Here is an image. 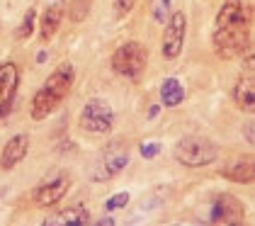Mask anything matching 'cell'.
I'll use <instances>...</instances> for the list:
<instances>
[{"label": "cell", "mask_w": 255, "mask_h": 226, "mask_svg": "<svg viewBox=\"0 0 255 226\" xmlns=\"http://www.w3.org/2000/svg\"><path fill=\"white\" fill-rule=\"evenodd\" d=\"M234 100H236V105L241 110H246V112H251L255 107V80H253V73H251V66L246 68V73L236 80Z\"/></svg>", "instance_id": "cell-14"}, {"label": "cell", "mask_w": 255, "mask_h": 226, "mask_svg": "<svg viewBox=\"0 0 255 226\" xmlns=\"http://www.w3.org/2000/svg\"><path fill=\"white\" fill-rule=\"evenodd\" d=\"M127 202H129V192H119V195H115V200L107 202V209H119L124 207Z\"/></svg>", "instance_id": "cell-21"}, {"label": "cell", "mask_w": 255, "mask_h": 226, "mask_svg": "<svg viewBox=\"0 0 255 226\" xmlns=\"http://www.w3.org/2000/svg\"><path fill=\"white\" fill-rule=\"evenodd\" d=\"M173 158L185 168H204L219 158V149L204 136H182L173 149Z\"/></svg>", "instance_id": "cell-3"}, {"label": "cell", "mask_w": 255, "mask_h": 226, "mask_svg": "<svg viewBox=\"0 0 255 226\" xmlns=\"http://www.w3.org/2000/svg\"><path fill=\"white\" fill-rule=\"evenodd\" d=\"M146 61H148V51L141 41H124L112 54L110 66L117 75L131 80V83H138L143 71H146Z\"/></svg>", "instance_id": "cell-4"}, {"label": "cell", "mask_w": 255, "mask_h": 226, "mask_svg": "<svg viewBox=\"0 0 255 226\" xmlns=\"http://www.w3.org/2000/svg\"><path fill=\"white\" fill-rule=\"evenodd\" d=\"M141 153H143V158L156 156V153H158V144H146V146H141Z\"/></svg>", "instance_id": "cell-22"}, {"label": "cell", "mask_w": 255, "mask_h": 226, "mask_svg": "<svg viewBox=\"0 0 255 226\" xmlns=\"http://www.w3.org/2000/svg\"><path fill=\"white\" fill-rule=\"evenodd\" d=\"M73 83H76V68H73V63H71V61L59 63V66L49 73V78L41 83L39 90L34 93L32 107H29L32 119H34V122L46 119V117L68 97V93L73 90Z\"/></svg>", "instance_id": "cell-2"}, {"label": "cell", "mask_w": 255, "mask_h": 226, "mask_svg": "<svg viewBox=\"0 0 255 226\" xmlns=\"http://www.w3.org/2000/svg\"><path fill=\"white\" fill-rule=\"evenodd\" d=\"M90 212L85 207H68V209H61L59 214L54 217H46L41 224L44 226H85L90 224Z\"/></svg>", "instance_id": "cell-15"}, {"label": "cell", "mask_w": 255, "mask_h": 226, "mask_svg": "<svg viewBox=\"0 0 255 226\" xmlns=\"http://www.w3.org/2000/svg\"><path fill=\"white\" fill-rule=\"evenodd\" d=\"M160 100L165 107H177L185 100V88L177 78H165L160 85Z\"/></svg>", "instance_id": "cell-16"}, {"label": "cell", "mask_w": 255, "mask_h": 226, "mask_svg": "<svg viewBox=\"0 0 255 226\" xmlns=\"http://www.w3.org/2000/svg\"><path fill=\"white\" fill-rule=\"evenodd\" d=\"M129 163V146L127 144H110L107 149L100 153L98 163H95V173H93V180H110L119 175L122 170L127 168Z\"/></svg>", "instance_id": "cell-6"}, {"label": "cell", "mask_w": 255, "mask_h": 226, "mask_svg": "<svg viewBox=\"0 0 255 226\" xmlns=\"http://www.w3.org/2000/svg\"><path fill=\"white\" fill-rule=\"evenodd\" d=\"M151 12H153L156 22H168V17L175 12V7H173V0H153V5H151Z\"/></svg>", "instance_id": "cell-17"}, {"label": "cell", "mask_w": 255, "mask_h": 226, "mask_svg": "<svg viewBox=\"0 0 255 226\" xmlns=\"http://www.w3.org/2000/svg\"><path fill=\"white\" fill-rule=\"evenodd\" d=\"M78 122L85 132L107 134V132H112V127H115V110H112L105 100L93 97V100H88V102L83 105Z\"/></svg>", "instance_id": "cell-5"}, {"label": "cell", "mask_w": 255, "mask_h": 226, "mask_svg": "<svg viewBox=\"0 0 255 226\" xmlns=\"http://www.w3.org/2000/svg\"><path fill=\"white\" fill-rule=\"evenodd\" d=\"M76 5H73V10H71V17H73V22H83V17H85V12L90 10V0H73Z\"/></svg>", "instance_id": "cell-20"}, {"label": "cell", "mask_w": 255, "mask_h": 226, "mask_svg": "<svg viewBox=\"0 0 255 226\" xmlns=\"http://www.w3.org/2000/svg\"><path fill=\"white\" fill-rule=\"evenodd\" d=\"M34 19H37V10L34 7H29L27 10V15H24V19H22V27L17 29V39H29L32 37V32H34Z\"/></svg>", "instance_id": "cell-18"}, {"label": "cell", "mask_w": 255, "mask_h": 226, "mask_svg": "<svg viewBox=\"0 0 255 226\" xmlns=\"http://www.w3.org/2000/svg\"><path fill=\"white\" fill-rule=\"evenodd\" d=\"M221 178L231 180V183H241V185H248L255 180V161L253 156H238L231 163H226L221 168Z\"/></svg>", "instance_id": "cell-12"}, {"label": "cell", "mask_w": 255, "mask_h": 226, "mask_svg": "<svg viewBox=\"0 0 255 226\" xmlns=\"http://www.w3.org/2000/svg\"><path fill=\"white\" fill-rule=\"evenodd\" d=\"M27 151H29V136L27 134H15L0 151V168L2 170L17 168L27 158Z\"/></svg>", "instance_id": "cell-11"}, {"label": "cell", "mask_w": 255, "mask_h": 226, "mask_svg": "<svg viewBox=\"0 0 255 226\" xmlns=\"http://www.w3.org/2000/svg\"><path fill=\"white\" fill-rule=\"evenodd\" d=\"M68 190H71L68 173H56L54 178H49L46 183H41V185L32 190V202L37 207H54L66 197Z\"/></svg>", "instance_id": "cell-8"}, {"label": "cell", "mask_w": 255, "mask_h": 226, "mask_svg": "<svg viewBox=\"0 0 255 226\" xmlns=\"http://www.w3.org/2000/svg\"><path fill=\"white\" fill-rule=\"evenodd\" d=\"M255 132H253V124H248V127H246V141H248V144H253L255 139Z\"/></svg>", "instance_id": "cell-23"}, {"label": "cell", "mask_w": 255, "mask_h": 226, "mask_svg": "<svg viewBox=\"0 0 255 226\" xmlns=\"http://www.w3.org/2000/svg\"><path fill=\"white\" fill-rule=\"evenodd\" d=\"M253 29V2L251 0H226L216 15L212 32V46L221 58L243 56L253 51L251 44Z\"/></svg>", "instance_id": "cell-1"}, {"label": "cell", "mask_w": 255, "mask_h": 226, "mask_svg": "<svg viewBox=\"0 0 255 226\" xmlns=\"http://www.w3.org/2000/svg\"><path fill=\"white\" fill-rule=\"evenodd\" d=\"M134 5H136V0H112V17L117 19H124L131 10H134Z\"/></svg>", "instance_id": "cell-19"}, {"label": "cell", "mask_w": 255, "mask_h": 226, "mask_svg": "<svg viewBox=\"0 0 255 226\" xmlns=\"http://www.w3.org/2000/svg\"><path fill=\"white\" fill-rule=\"evenodd\" d=\"M185 32H187V17L182 10H175L165 22V32H163V41H160V51L168 61H175L182 54Z\"/></svg>", "instance_id": "cell-7"}, {"label": "cell", "mask_w": 255, "mask_h": 226, "mask_svg": "<svg viewBox=\"0 0 255 226\" xmlns=\"http://www.w3.org/2000/svg\"><path fill=\"white\" fill-rule=\"evenodd\" d=\"M20 88V68L12 61L0 63V119L12 110L15 95Z\"/></svg>", "instance_id": "cell-10"}, {"label": "cell", "mask_w": 255, "mask_h": 226, "mask_svg": "<svg viewBox=\"0 0 255 226\" xmlns=\"http://www.w3.org/2000/svg\"><path fill=\"white\" fill-rule=\"evenodd\" d=\"M63 10H66L63 0H54V2L44 10V15H41V19H39V39L41 41H51L54 34L59 32L61 22H63Z\"/></svg>", "instance_id": "cell-13"}, {"label": "cell", "mask_w": 255, "mask_h": 226, "mask_svg": "<svg viewBox=\"0 0 255 226\" xmlns=\"http://www.w3.org/2000/svg\"><path fill=\"white\" fill-rule=\"evenodd\" d=\"M246 207L241 205V200H236L234 195H216L209 212V222L212 224H243L246 219Z\"/></svg>", "instance_id": "cell-9"}]
</instances>
